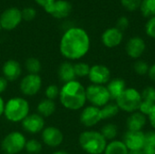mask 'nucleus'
I'll list each match as a JSON object with an SVG mask.
<instances>
[{
    "label": "nucleus",
    "instance_id": "obj_35",
    "mask_svg": "<svg viewBox=\"0 0 155 154\" xmlns=\"http://www.w3.org/2000/svg\"><path fill=\"white\" fill-rule=\"evenodd\" d=\"M21 12H22V18L25 21H32L36 16V11L33 7H25Z\"/></svg>",
    "mask_w": 155,
    "mask_h": 154
},
{
    "label": "nucleus",
    "instance_id": "obj_10",
    "mask_svg": "<svg viewBox=\"0 0 155 154\" xmlns=\"http://www.w3.org/2000/svg\"><path fill=\"white\" fill-rule=\"evenodd\" d=\"M42 86V79L38 74H28L25 75L20 83L21 92L27 96H33L36 94Z\"/></svg>",
    "mask_w": 155,
    "mask_h": 154
},
{
    "label": "nucleus",
    "instance_id": "obj_11",
    "mask_svg": "<svg viewBox=\"0 0 155 154\" xmlns=\"http://www.w3.org/2000/svg\"><path fill=\"white\" fill-rule=\"evenodd\" d=\"M88 77L93 84L104 85L111 80V72L104 64H94L90 68Z\"/></svg>",
    "mask_w": 155,
    "mask_h": 154
},
{
    "label": "nucleus",
    "instance_id": "obj_19",
    "mask_svg": "<svg viewBox=\"0 0 155 154\" xmlns=\"http://www.w3.org/2000/svg\"><path fill=\"white\" fill-rule=\"evenodd\" d=\"M21 65L15 60H8L3 65L4 77L7 81H15L21 75Z\"/></svg>",
    "mask_w": 155,
    "mask_h": 154
},
{
    "label": "nucleus",
    "instance_id": "obj_40",
    "mask_svg": "<svg viewBox=\"0 0 155 154\" xmlns=\"http://www.w3.org/2000/svg\"><path fill=\"white\" fill-rule=\"evenodd\" d=\"M7 87V80L5 77L0 76V93L5 91Z\"/></svg>",
    "mask_w": 155,
    "mask_h": 154
},
{
    "label": "nucleus",
    "instance_id": "obj_17",
    "mask_svg": "<svg viewBox=\"0 0 155 154\" xmlns=\"http://www.w3.org/2000/svg\"><path fill=\"white\" fill-rule=\"evenodd\" d=\"M42 139L47 146L54 148L63 143L64 135L58 128L47 127L42 131Z\"/></svg>",
    "mask_w": 155,
    "mask_h": 154
},
{
    "label": "nucleus",
    "instance_id": "obj_24",
    "mask_svg": "<svg viewBox=\"0 0 155 154\" xmlns=\"http://www.w3.org/2000/svg\"><path fill=\"white\" fill-rule=\"evenodd\" d=\"M142 151L143 154H155V130L144 133V146Z\"/></svg>",
    "mask_w": 155,
    "mask_h": 154
},
{
    "label": "nucleus",
    "instance_id": "obj_39",
    "mask_svg": "<svg viewBox=\"0 0 155 154\" xmlns=\"http://www.w3.org/2000/svg\"><path fill=\"white\" fill-rule=\"evenodd\" d=\"M148 118H149V122H150L152 127L155 130V104L154 106L153 107L151 113L148 114Z\"/></svg>",
    "mask_w": 155,
    "mask_h": 154
},
{
    "label": "nucleus",
    "instance_id": "obj_21",
    "mask_svg": "<svg viewBox=\"0 0 155 154\" xmlns=\"http://www.w3.org/2000/svg\"><path fill=\"white\" fill-rule=\"evenodd\" d=\"M58 75L61 81L64 84L74 81L76 75L74 73V64L69 62H64L58 69Z\"/></svg>",
    "mask_w": 155,
    "mask_h": 154
},
{
    "label": "nucleus",
    "instance_id": "obj_22",
    "mask_svg": "<svg viewBox=\"0 0 155 154\" xmlns=\"http://www.w3.org/2000/svg\"><path fill=\"white\" fill-rule=\"evenodd\" d=\"M104 154H129V150L123 141L114 140L109 143L105 148Z\"/></svg>",
    "mask_w": 155,
    "mask_h": 154
},
{
    "label": "nucleus",
    "instance_id": "obj_33",
    "mask_svg": "<svg viewBox=\"0 0 155 154\" xmlns=\"http://www.w3.org/2000/svg\"><path fill=\"white\" fill-rule=\"evenodd\" d=\"M121 3L125 9L129 11H134L140 8L142 0H121Z\"/></svg>",
    "mask_w": 155,
    "mask_h": 154
},
{
    "label": "nucleus",
    "instance_id": "obj_25",
    "mask_svg": "<svg viewBox=\"0 0 155 154\" xmlns=\"http://www.w3.org/2000/svg\"><path fill=\"white\" fill-rule=\"evenodd\" d=\"M120 109L117 106L116 103H107L104 107L101 108V115H102V120H108L111 118H114L119 113Z\"/></svg>",
    "mask_w": 155,
    "mask_h": 154
},
{
    "label": "nucleus",
    "instance_id": "obj_41",
    "mask_svg": "<svg viewBox=\"0 0 155 154\" xmlns=\"http://www.w3.org/2000/svg\"><path fill=\"white\" fill-rule=\"evenodd\" d=\"M35 2H36V4L37 5H39L40 6H42V7H45V6H47L48 5H50V4H52L53 2H54L55 0H35Z\"/></svg>",
    "mask_w": 155,
    "mask_h": 154
},
{
    "label": "nucleus",
    "instance_id": "obj_4",
    "mask_svg": "<svg viewBox=\"0 0 155 154\" xmlns=\"http://www.w3.org/2000/svg\"><path fill=\"white\" fill-rule=\"evenodd\" d=\"M4 114L10 122H22L29 114V103L22 97L11 98L5 103Z\"/></svg>",
    "mask_w": 155,
    "mask_h": 154
},
{
    "label": "nucleus",
    "instance_id": "obj_20",
    "mask_svg": "<svg viewBox=\"0 0 155 154\" xmlns=\"http://www.w3.org/2000/svg\"><path fill=\"white\" fill-rule=\"evenodd\" d=\"M106 88L109 92L111 100L115 101L126 89V84L125 81L122 78H114L109 81Z\"/></svg>",
    "mask_w": 155,
    "mask_h": 154
},
{
    "label": "nucleus",
    "instance_id": "obj_7",
    "mask_svg": "<svg viewBox=\"0 0 155 154\" xmlns=\"http://www.w3.org/2000/svg\"><path fill=\"white\" fill-rule=\"evenodd\" d=\"M26 140L19 132L8 133L2 141V150L5 154H17L25 149Z\"/></svg>",
    "mask_w": 155,
    "mask_h": 154
},
{
    "label": "nucleus",
    "instance_id": "obj_15",
    "mask_svg": "<svg viewBox=\"0 0 155 154\" xmlns=\"http://www.w3.org/2000/svg\"><path fill=\"white\" fill-rule=\"evenodd\" d=\"M124 39V34L117 27H111L106 29L102 34V43L108 48H114L118 46Z\"/></svg>",
    "mask_w": 155,
    "mask_h": 154
},
{
    "label": "nucleus",
    "instance_id": "obj_43",
    "mask_svg": "<svg viewBox=\"0 0 155 154\" xmlns=\"http://www.w3.org/2000/svg\"><path fill=\"white\" fill-rule=\"evenodd\" d=\"M4 110H5V103L4 100L0 97V116L4 113Z\"/></svg>",
    "mask_w": 155,
    "mask_h": 154
},
{
    "label": "nucleus",
    "instance_id": "obj_44",
    "mask_svg": "<svg viewBox=\"0 0 155 154\" xmlns=\"http://www.w3.org/2000/svg\"><path fill=\"white\" fill-rule=\"evenodd\" d=\"M129 154H143L142 150H138V151H129Z\"/></svg>",
    "mask_w": 155,
    "mask_h": 154
},
{
    "label": "nucleus",
    "instance_id": "obj_30",
    "mask_svg": "<svg viewBox=\"0 0 155 154\" xmlns=\"http://www.w3.org/2000/svg\"><path fill=\"white\" fill-rule=\"evenodd\" d=\"M25 149L28 153L38 154L42 151V144L38 141L32 139V140L26 141Z\"/></svg>",
    "mask_w": 155,
    "mask_h": 154
},
{
    "label": "nucleus",
    "instance_id": "obj_46",
    "mask_svg": "<svg viewBox=\"0 0 155 154\" xmlns=\"http://www.w3.org/2000/svg\"><path fill=\"white\" fill-rule=\"evenodd\" d=\"M1 29H2V27H1V25H0V31H1Z\"/></svg>",
    "mask_w": 155,
    "mask_h": 154
},
{
    "label": "nucleus",
    "instance_id": "obj_45",
    "mask_svg": "<svg viewBox=\"0 0 155 154\" xmlns=\"http://www.w3.org/2000/svg\"><path fill=\"white\" fill-rule=\"evenodd\" d=\"M53 154H68L66 152H64V151H57V152H54Z\"/></svg>",
    "mask_w": 155,
    "mask_h": 154
},
{
    "label": "nucleus",
    "instance_id": "obj_42",
    "mask_svg": "<svg viewBox=\"0 0 155 154\" xmlns=\"http://www.w3.org/2000/svg\"><path fill=\"white\" fill-rule=\"evenodd\" d=\"M148 76H149V78L152 80V81H153L155 82V64H153V65H151L150 66V68H149V72H148Z\"/></svg>",
    "mask_w": 155,
    "mask_h": 154
},
{
    "label": "nucleus",
    "instance_id": "obj_8",
    "mask_svg": "<svg viewBox=\"0 0 155 154\" xmlns=\"http://www.w3.org/2000/svg\"><path fill=\"white\" fill-rule=\"evenodd\" d=\"M22 20V12L17 7H9L5 9L0 15L1 27L7 31L16 28Z\"/></svg>",
    "mask_w": 155,
    "mask_h": 154
},
{
    "label": "nucleus",
    "instance_id": "obj_18",
    "mask_svg": "<svg viewBox=\"0 0 155 154\" xmlns=\"http://www.w3.org/2000/svg\"><path fill=\"white\" fill-rule=\"evenodd\" d=\"M147 122L146 116L140 112H134L131 113L126 121V126L128 131L140 132L145 126Z\"/></svg>",
    "mask_w": 155,
    "mask_h": 154
},
{
    "label": "nucleus",
    "instance_id": "obj_1",
    "mask_svg": "<svg viewBox=\"0 0 155 154\" xmlns=\"http://www.w3.org/2000/svg\"><path fill=\"white\" fill-rule=\"evenodd\" d=\"M90 37L81 27H71L63 34L60 41V52L69 60H78L84 57L90 49Z\"/></svg>",
    "mask_w": 155,
    "mask_h": 154
},
{
    "label": "nucleus",
    "instance_id": "obj_26",
    "mask_svg": "<svg viewBox=\"0 0 155 154\" xmlns=\"http://www.w3.org/2000/svg\"><path fill=\"white\" fill-rule=\"evenodd\" d=\"M100 133L106 141H114L118 134V128L114 123H107L102 127Z\"/></svg>",
    "mask_w": 155,
    "mask_h": 154
},
{
    "label": "nucleus",
    "instance_id": "obj_29",
    "mask_svg": "<svg viewBox=\"0 0 155 154\" xmlns=\"http://www.w3.org/2000/svg\"><path fill=\"white\" fill-rule=\"evenodd\" d=\"M90 66L88 64L86 63H77L75 64H74V73L76 77H85L88 76L89 72H90Z\"/></svg>",
    "mask_w": 155,
    "mask_h": 154
},
{
    "label": "nucleus",
    "instance_id": "obj_9",
    "mask_svg": "<svg viewBox=\"0 0 155 154\" xmlns=\"http://www.w3.org/2000/svg\"><path fill=\"white\" fill-rule=\"evenodd\" d=\"M46 13L57 19H63L67 17L73 9L70 2L67 0H55L52 4L44 8Z\"/></svg>",
    "mask_w": 155,
    "mask_h": 154
},
{
    "label": "nucleus",
    "instance_id": "obj_23",
    "mask_svg": "<svg viewBox=\"0 0 155 154\" xmlns=\"http://www.w3.org/2000/svg\"><path fill=\"white\" fill-rule=\"evenodd\" d=\"M55 108L56 107L54 101L49 99L42 100L37 105L38 114H40L42 117H49L55 112Z\"/></svg>",
    "mask_w": 155,
    "mask_h": 154
},
{
    "label": "nucleus",
    "instance_id": "obj_3",
    "mask_svg": "<svg viewBox=\"0 0 155 154\" xmlns=\"http://www.w3.org/2000/svg\"><path fill=\"white\" fill-rule=\"evenodd\" d=\"M79 144L88 154H103L107 146V141L100 132L86 131L80 134Z\"/></svg>",
    "mask_w": 155,
    "mask_h": 154
},
{
    "label": "nucleus",
    "instance_id": "obj_32",
    "mask_svg": "<svg viewBox=\"0 0 155 154\" xmlns=\"http://www.w3.org/2000/svg\"><path fill=\"white\" fill-rule=\"evenodd\" d=\"M142 99L150 103H155V88L153 86H147L141 93Z\"/></svg>",
    "mask_w": 155,
    "mask_h": 154
},
{
    "label": "nucleus",
    "instance_id": "obj_28",
    "mask_svg": "<svg viewBox=\"0 0 155 154\" xmlns=\"http://www.w3.org/2000/svg\"><path fill=\"white\" fill-rule=\"evenodd\" d=\"M25 68L32 74H37L41 71V63L37 58L30 57L25 61Z\"/></svg>",
    "mask_w": 155,
    "mask_h": 154
},
{
    "label": "nucleus",
    "instance_id": "obj_34",
    "mask_svg": "<svg viewBox=\"0 0 155 154\" xmlns=\"http://www.w3.org/2000/svg\"><path fill=\"white\" fill-rule=\"evenodd\" d=\"M59 93H60V90L58 89V87L55 84H51V85L47 86V88L45 90L46 99H49L52 101H54L55 98H57L59 96Z\"/></svg>",
    "mask_w": 155,
    "mask_h": 154
},
{
    "label": "nucleus",
    "instance_id": "obj_5",
    "mask_svg": "<svg viewBox=\"0 0 155 154\" xmlns=\"http://www.w3.org/2000/svg\"><path fill=\"white\" fill-rule=\"evenodd\" d=\"M142 101V95L139 91L134 88H126L115 100V103L120 110L133 113L139 110Z\"/></svg>",
    "mask_w": 155,
    "mask_h": 154
},
{
    "label": "nucleus",
    "instance_id": "obj_6",
    "mask_svg": "<svg viewBox=\"0 0 155 154\" xmlns=\"http://www.w3.org/2000/svg\"><path fill=\"white\" fill-rule=\"evenodd\" d=\"M86 91V100L91 103L93 106L95 107H104L111 101V97L107 88L104 85L91 84Z\"/></svg>",
    "mask_w": 155,
    "mask_h": 154
},
{
    "label": "nucleus",
    "instance_id": "obj_47",
    "mask_svg": "<svg viewBox=\"0 0 155 154\" xmlns=\"http://www.w3.org/2000/svg\"><path fill=\"white\" fill-rule=\"evenodd\" d=\"M103 154H104V153H103Z\"/></svg>",
    "mask_w": 155,
    "mask_h": 154
},
{
    "label": "nucleus",
    "instance_id": "obj_2",
    "mask_svg": "<svg viewBox=\"0 0 155 154\" xmlns=\"http://www.w3.org/2000/svg\"><path fill=\"white\" fill-rule=\"evenodd\" d=\"M59 99L64 108L73 111L80 110L87 101L85 88L75 80L66 83L60 90Z\"/></svg>",
    "mask_w": 155,
    "mask_h": 154
},
{
    "label": "nucleus",
    "instance_id": "obj_14",
    "mask_svg": "<svg viewBox=\"0 0 155 154\" xmlns=\"http://www.w3.org/2000/svg\"><path fill=\"white\" fill-rule=\"evenodd\" d=\"M145 48L146 44L144 40L139 36L130 38L125 45V51L127 55L133 59L140 58L143 54Z\"/></svg>",
    "mask_w": 155,
    "mask_h": 154
},
{
    "label": "nucleus",
    "instance_id": "obj_36",
    "mask_svg": "<svg viewBox=\"0 0 155 154\" xmlns=\"http://www.w3.org/2000/svg\"><path fill=\"white\" fill-rule=\"evenodd\" d=\"M145 32L147 35L155 39V16L149 18L145 25Z\"/></svg>",
    "mask_w": 155,
    "mask_h": 154
},
{
    "label": "nucleus",
    "instance_id": "obj_13",
    "mask_svg": "<svg viewBox=\"0 0 155 154\" xmlns=\"http://www.w3.org/2000/svg\"><path fill=\"white\" fill-rule=\"evenodd\" d=\"M123 143L125 144L129 151H138L143 150L144 146V133L140 132H131L128 131L124 133Z\"/></svg>",
    "mask_w": 155,
    "mask_h": 154
},
{
    "label": "nucleus",
    "instance_id": "obj_38",
    "mask_svg": "<svg viewBox=\"0 0 155 154\" xmlns=\"http://www.w3.org/2000/svg\"><path fill=\"white\" fill-rule=\"evenodd\" d=\"M116 25H117V28L119 30H121V31L125 30L129 26V20H128V18L126 16H121L117 20Z\"/></svg>",
    "mask_w": 155,
    "mask_h": 154
},
{
    "label": "nucleus",
    "instance_id": "obj_27",
    "mask_svg": "<svg viewBox=\"0 0 155 154\" xmlns=\"http://www.w3.org/2000/svg\"><path fill=\"white\" fill-rule=\"evenodd\" d=\"M140 9L144 17H153L155 16V0H142Z\"/></svg>",
    "mask_w": 155,
    "mask_h": 154
},
{
    "label": "nucleus",
    "instance_id": "obj_12",
    "mask_svg": "<svg viewBox=\"0 0 155 154\" xmlns=\"http://www.w3.org/2000/svg\"><path fill=\"white\" fill-rule=\"evenodd\" d=\"M102 120L101 109L93 105L85 107L80 115V122L85 127H93Z\"/></svg>",
    "mask_w": 155,
    "mask_h": 154
},
{
    "label": "nucleus",
    "instance_id": "obj_37",
    "mask_svg": "<svg viewBox=\"0 0 155 154\" xmlns=\"http://www.w3.org/2000/svg\"><path fill=\"white\" fill-rule=\"evenodd\" d=\"M155 103H150V102H147V101H142L141 104H140V107H139V112L142 113L143 114H144L145 116H148V114L151 113L153 107L154 106Z\"/></svg>",
    "mask_w": 155,
    "mask_h": 154
},
{
    "label": "nucleus",
    "instance_id": "obj_31",
    "mask_svg": "<svg viewBox=\"0 0 155 154\" xmlns=\"http://www.w3.org/2000/svg\"><path fill=\"white\" fill-rule=\"evenodd\" d=\"M150 66L143 60H137L134 64V70L138 75H145L149 72Z\"/></svg>",
    "mask_w": 155,
    "mask_h": 154
},
{
    "label": "nucleus",
    "instance_id": "obj_16",
    "mask_svg": "<svg viewBox=\"0 0 155 154\" xmlns=\"http://www.w3.org/2000/svg\"><path fill=\"white\" fill-rule=\"evenodd\" d=\"M23 128L30 133H37L42 132L45 127V120L38 113L28 114L22 121Z\"/></svg>",
    "mask_w": 155,
    "mask_h": 154
}]
</instances>
